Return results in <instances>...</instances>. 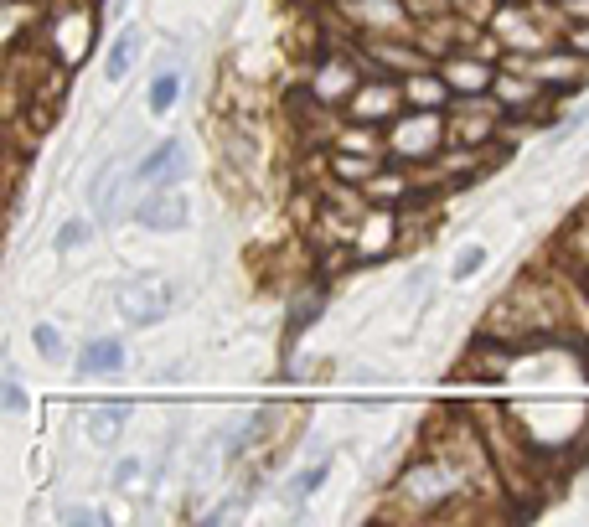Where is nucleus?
Returning <instances> with one entry per match:
<instances>
[{"instance_id": "obj_2", "label": "nucleus", "mask_w": 589, "mask_h": 527, "mask_svg": "<svg viewBox=\"0 0 589 527\" xmlns=\"http://www.w3.org/2000/svg\"><path fill=\"white\" fill-rule=\"evenodd\" d=\"M186 176H192V155H186L181 135L150 140L145 155H135V166H130V186H135V192H145V186H181Z\"/></svg>"}, {"instance_id": "obj_6", "label": "nucleus", "mask_w": 589, "mask_h": 527, "mask_svg": "<svg viewBox=\"0 0 589 527\" xmlns=\"http://www.w3.org/2000/svg\"><path fill=\"white\" fill-rule=\"evenodd\" d=\"M140 52H145V31H140V26H124L119 37L109 42V52H104V83H109V88H119L124 78L135 73Z\"/></svg>"}, {"instance_id": "obj_7", "label": "nucleus", "mask_w": 589, "mask_h": 527, "mask_svg": "<svg viewBox=\"0 0 589 527\" xmlns=\"http://www.w3.org/2000/svg\"><path fill=\"white\" fill-rule=\"evenodd\" d=\"M269 419H274V409H269V403H264V409H254L248 419H238V424L223 434V460H228V465H238L248 450H259V434L269 429Z\"/></svg>"}, {"instance_id": "obj_3", "label": "nucleus", "mask_w": 589, "mask_h": 527, "mask_svg": "<svg viewBox=\"0 0 589 527\" xmlns=\"http://www.w3.org/2000/svg\"><path fill=\"white\" fill-rule=\"evenodd\" d=\"M135 223L145 233H186L192 228V197L181 186H145L135 197Z\"/></svg>"}, {"instance_id": "obj_4", "label": "nucleus", "mask_w": 589, "mask_h": 527, "mask_svg": "<svg viewBox=\"0 0 589 527\" xmlns=\"http://www.w3.org/2000/svg\"><path fill=\"white\" fill-rule=\"evenodd\" d=\"M130 362V347H124V336H88L83 352H78V372L83 378H114Z\"/></svg>"}, {"instance_id": "obj_11", "label": "nucleus", "mask_w": 589, "mask_h": 527, "mask_svg": "<svg viewBox=\"0 0 589 527\" xmlns=\"http://www.w3.org/2000/svg\"><path fill=\"white\" fill-rule=\"evenodd\" d=\"M31 347L42 352V362H62V357H68V341H62V331H57L52 321H37V326H31Z\"/></svg>"}, {"instance_id": "obj_12", "label": "nucleus", "mask_w": 589, "mask_h": 527, "mask_svg": "<svg viewBox=\"0 0 589 527\" xmlns=\"http://www.w3.org/2000/svg\"><path fill=\"white\" fill-rule=\"evenodd\" d=\"M481 264H486V248H481V243H465V248H460V254L450 259V279H455V285H460V279H471V274H476Z\"/></svg>"}, {"instance_id": "obj_8", "label": "nucleus", "mask_w": 589, "mask_h": 527, "mask_svg": "<svg viewBox=\"0 0 589 527\" xmlns=\"http://www.w3.org/2000/svg\"><path fill=\"white\" fill-rule=\"evenodd\" d=\"M326 481H331V455H321L316 465H305V471H295V476L285 481V507H290V512H305L310 496H316Z\"/></svg>"}, {"instance_id": "obj_15", "label": "nucleus", "mask_w": 589, "mask_h": 527, "mask_svg": "<svg viewBox=\"0 0 589 527\" xmlns=\"http://www.w3.org/2000/svg\"><path fill=\"white\" fill-rule=\"evenodd\" d=\"M57 517L68 522V527H93V522H99V527H109V512H99V507H78V502H73V507H62Z\"/></svg>"}, {"instance_id": "obj_5", "label": "nucleus", "mask_w": 589, "mask_h": 527, "mask_svg": "<svg viewBox=\"0 0 589 527\" xmlns=\"http://www.w3.org/2000/svg\"><path fill=\"white\" fill-rule=\"evenodd\" d=\"M130 419H135V403H124V398H104L99 409H88V414H83V434H88L93 445H114Z\"/></svg>"}, {"instance_id": "obj_9", "label": "nucleus", "mask_w": 589, "mask_h": 527, "mask_svg": "<svg viewBox=\"0 0 589 527\" xmlns=\"http://www.w3.org/2000/svg\"><path fill=\"white\" fill-rule=\"evenodd\" d=\"M176 104H181V68L161 57V68H155V78H150V93H145V109L155 119H166Z\"/></svg>"}, {"instance_id": "obj_14", "label": "nucleus", "mask_w": 589, "mask_h": 527, "mask_svg": "<svg viewBox=\"0 0 589 527\" xmlns=\"http://www.w3.org/2000/svg\"><path fill=\"white\" fill-rule=\"evenodd\" d=\"M135 481H140V455H124V460H114L109 486H114V491H130Z\"/></svg>"}, {"instance_id": "obj_10", "label": "nucleus", "mask_w": 589, "mask_h": 527, "mask_svg": "<svg viewBox=\"0 0 589 527\" xmlns=\"http://www.w3.org/2000/svg\"><path fill=\"white\" fill-rule=\"evenodd\" d=\"M104 223H99V217H68V223H62L57 228V238H52V254L57 259H68V254H78V248L93 238V233H99Z\"/></svg>"}, {"instance_id": "obj_1", "label": "nucleus", "mask_w": 589, "mask_h": 527, "mask_svg": "<svg viewBox=\"0 0 589 527\" xmlns=\"http://www.w3.org/2000/svg\"><path fill=\"white\" fill-rule=\"evenodd\" d=\"M171 305H176V285L166 274H135L114 290V310L130 326H161L171 316Z\"/></svg>"}, {"instance_id": "obj_13", "label": "nucleus", "mask_w": 589, "mask_h": 527, "mask_svg": "<svg viewBox=\"0 0 589 527\" xmlns=\"http://www.w3.org/2000/svg\"><path fill=\"white\" fill-rule=\"evenodd\" d=\"M0 403H6V414H11V419H21V414L31 409V398H26V388H21L16 372H6V383H0Z\"/></svg>"}]
</instances>
